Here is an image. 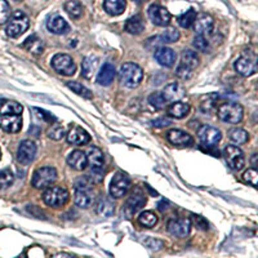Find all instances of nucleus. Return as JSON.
I'll list each match as a JSON object with an SVG mask.
<instances>
[{
    "mask_svg": "<svg viewBox=\"0 0 258 258\" xmlns=\"http://www.w3.org/2000/svg\"><path fill=\"white\" fill-rule=\"evenodd\" d=\"M142 79H144V71L137 63L126 62L121 64L119 70V80L123 87L129 89L137 88L138 85L141 84Z\"/></svg>",
    "mask_w": 258,
    "mask_h": 258,
    "instance_id": "1",
    "label": "nucleus"
},
{
    "mask_svg": "<svg viewBox=\"0 0 258 258\" xmlns=\"http://www.w3.org/2000/svg\"><path fill=\"white\" fill-rule=\"evenodd\" d=\"M94 199L96 195L92 188V183L87 179V177L78 179L75 183V204L79 208L87 209L93 204Z\"/></svg>",
    "mask_w": 258,
    "mask_h": 258,
    "instance_id": "2",
    "label": "nucleus"
},
{
    "mask_svg": "<svg viewBox=\"0 0 258 258\" xmlns=\"http://www.w3.org/2000/svg\"><path fill=\"white\" fill-rule=\"evenodd\" d=\"M198 66H199V57L197 52L191 49L183 50L181 56V63L176 70V75L179 79L188 80L194 75V71Z\"/></svg>",
    "mask_w": 258,
    "mask_h": 258,
    "instance_id": "3",
    "label": "nucleus"
},
{
    "mask_svg": "<svg viewBox=\"0 0 258 258\" xmlns=\"http://www.w3.org/2000/svg\"><path fill=\"white\" fill-rule=\"evenodd\" d=\"M70 194L66 188L59 186H50L43 192V202L50 208H62L69 203Z\"/></svg>",
    "mask_w": 258,
    "mask_h": 258,
    "instance_id": "4",
    "label": "nucleus"
},
{
    "mask_svg": "<svg viewBox=\"0 0 258 258\" xmlns=\"http://www.w3.org/2000/svg\"><path fill=\"white\" fill-rule=\"evenodd\" d=\"M30 21L29 17L25 15L24 12L21 11H17V12L13 13L8 20V25L6 27L7 35L9 38H18L20 35L25 34L29 29Z\"/></svg>",
    "mask_w": 258,
    "mask_h": 258,
    "instance_id": "5",
    "label": "nucleus"
},
{
    "mask_svg": "<svg viewBox=\"0 0 258 258\" xmlns=\"http://www.w3.org/2000/svg\"><path fill=\"white\" fill-rule=\"evenodd\" d=\"M218 117L225 123L238 124L243 120L244 110L241 105L236 102H226L218 107Z\"/></svg>",
    "mask_w": 258,
    "mask_h": 258,
    "instance_id": "6",
    "label": "nucleus"
},
{
    "mask_svg": "<svg viewBox=\"0 0 258 258\" xmlns=\"http://www.w3.org/2000/svg\"><path fill=\"white\" fill-rule=\"evenodd\" d=\"M57 181V170L52 167H43L35 170L32 176V186L39 190L48 188L53 186V183Z\"/></svg>",
    "mask_w": 258,
    "mask_h": 258,
    "instance_id": "7",
    "label": "nucleus"
},
{
    "mask_svg": "<svg viewBox=\"0 0 258 258\" xmlns=\"http://www.w3.org/2000/svg\"><path fill=\"white\" fill-rule=\"evenodd\" d=\"M52 68L57 74L63 75V77H71L77 71L75 62L73 61V58L69 54H64V53H58V54L53 57Z\"/></svg>",
    "mask_w": 258,
    "mask_h": 258,
    "instance_id": "8",
    "label": "nucleus"
},
{
    "mask_svg": "<svg viewBox=\"0 0 258 258\" xmlns=\"http://www.w3.org/2000/svg\"><path fill=\"white\" fill-rule=\"evenodd\" d=\"M145 204H146V197H145V194L142 192L140 188H136L132 192V195L129 197V199L125 202V204H124V214H125L128 218H131L133 214L137 213L138 211H141L145 207Z\"/></svg>",
    "mask_w": 258,
    "mask_h": 258,
    "instance_id": "9",
    "label": "nucleus"
},
{
    "mask_svg": "<svg viewBox=\"0 0 258 258\" xmlns=\"http://www.w3.org/2000/svg\"><path fill=\"white\" fill-rule=\"evenodd\" d=\"M131 188V178L124 173H116L110 183V194L115 199H120Z\"/></svg>",
    "mask_w": 258,
    "mask_h": 258,
    "instance_id": "10",
    "label": "nucleus"
},
{
    "mask_svg": "<svg viewBox=\"0 0 258 258\" xmlns=\"http://www.w3.org/2000/svg\"><path fill=\"white\" fill-rule=\"evenodd\" d=\"M147 15H149L150 21L155 26L159 27L168 26L170 24V20H172V16H170L169 11L167 8H164V7L158 6V4L150 6L149 11H147Z\"/></svg>",
    "mask_w": 258,
    "mask_h": 258,
    "instance_id": "11",
    "label": "nucleus"
},
{
    "mask_svg": "<svg viewBox=\"0 0 258 258\" xmlns=\"http://www.w3.org/2000/svg\"><path fill=\"white\" fill-rule=\"evenodd\" d=\"M235 70L238 71L243 77H250L253 74L257 73V58L255 54L253 53H248L244 54L240 58L236 59L235 62Z\"/></svg>",
    "mask_w": 258,
    "mask_h": 258,
    "instance_id": "12",
    "label": "nucleus"
},
{
    "mask_svg": "<svg viewBox=\"0 0 258 258\" xmlns=\"http://www.w3.org/2000/svg\"><path fill=\"white\" fill-rule=\"evenodd\" d=\"M36 145L34 141H30V140H25L20 144L17 150V160L20 164L22 165H29L30 163L34 161L36 156Z\"/></svg>",
    "mask_w": 258,
    "mask_h": 258,
    "instance_id": "13",
    "label": "nucleus"
},
{
    "mask_svg": "<svg viewBox=\"0 0 258 258\" xmlns=\"http://www.w3.org/2000/svg\"><path fill=\"white\" fill-rule=\"evenodd\" d=\"M223 154H225L226 161H227V164L231 169L240 170L245 164V158H244L243 151L238 146H232V145L226 146Z\"/></svg>",
    "mask_w": 258,
    "mask_h": 258,
    "instance_id": "14",
    "label": "nucleus"
},
{
    "mask_svg": "<svg viewBox=\"0 0 258 258\" xmlns=\"http://www.w3.org/2000/svg\"><path fill=\"white\" fill-rule=\"evenodd\" d=\"M167 230L176 238L183 239L190 234L191 221L187 218H173L168 222Z\"/></svg>",
    "mask_w": 258,
    "mask_h": 258,
    "instance_id": "15",
    "label": "nucleus"
},
{
    "mask_svg": "<svg viewBox=\"0 0 258 258\" xmlns=\"http://www.w3.org/2000/svg\"><path fill=\"white\" fill-rule=\"evenodd\" d=\"M198 137H199V140L202 141L203 145L213 147L216 146V145L220 144L221 138H222V133H221L220 129L214 128V126L204 125L199 129Z\"/></svg>",
    "mask_w": 258,
    "mask_h": 258,
    "instance_id": "16",
    "label": "nucleus"
},
{
    "mask_svg": "<svg viewBox=\"0 0 258 258\" xmlns=\"http://www.w3.org/2000/svg\"><path fill=\"white\" fill-rule=\"evenodd\" d=\"M167 140L169 144L177 147H190L194 145V138L182 129H172L167 133Z\"/></svg>",
    "mask_w": 258,
    "mask_h": 258,
    "instance_id": "17",
    "label": "nucleus"
},
{
    "mask_svg": "<svg viewBox=\"0 0 258 258\" xmlns=\"http://www.w3.org/2000/svg\"><path fill=\"white\" fill-rule=\"evenodd\" d=\"M194 29L198 35H202L204 38L209 36L213 32L214 20L209 15H199L194 21Z\"/></svg>",
    "mask_w": 258,
    "mask_h": 258,
    "instance_id": "18",
    "label": "nucleus"
},
{
    "mask_svg": "<svg viewBox=\"0 0 258 258\" xmlns=\"http://www.w3.org/2000/svg\"><path fill=\"white\" fill-rule=\"evenodd\" d=\"M0 128L7 133H18L22 128L21 115H0Z\"/></svg>",
    "mask_w": 258,
    "mask_h": 258,
    "instance_id": "19",
    "label": "nucleus"
},
{
    "mask_svg": "<svg viewBox=\"0 0 258 258\" xmlns=\"http://www.w3.org/2000/svg\"><path fill=\"white\" fill-rule=\"evenodd\" d=\"M68 142L75 146H84L91 142V136L82 126H73L68 133Z\"/></svg>",
    "mask_w": 258,
    "mask_h": 258,
    "instance_id": "20",
    "label": "nucleus"
},
{
    "mask_svg": "<svg viewBox=\"0 0 258 258\" xmlns=\"http://www.w3.org/2000/svg\"><path fill=\"white\" fill-rule=\"evenodd\" d=\"M47 27L50 32H53V34H57V35L66 34V32L70 30V27H69V24L66 22V20L58 15H53L48 18Z\"/></svg>",
    "mask_w": 258,
    "mask_h": 258,
    "instance_id": "21",
    "label": "nucleus"
},
{
    "mask_svg": "<svg viewBox=\"0 0 258 258\" xmlns=\"http://www.w3.org/2000/svg\"><path fill=\"white\" fill-rule=\"evenodd\" d=\"M155 59L164 68H172L176 62V52L167 47H159L155 50Z\"/></svg>",
    "mask_w": 258,
    "mask_h": 258,
    "instance_id": "22",
    "label": "nucleus"
},
{
    "mask_svg": "<svg viewBox=\"0 0 258 258\" xmlns=\"http://www.w3.org/2000/svg\"><path fill=\"white\" fill-rule=\"evenodd\" d=\"M68 164L75 170H84L88 167V160H87V154L83 153L82 150H75L68 156Z\"/></svg>",
    "mask_w": 258,
    "mask_h": 258,
    "instance_id": "23",
    "label": "nucleus"
},
{
    "mask_svg": "<svg viewBox=\"0 0 258 258\" xmlns=\"http://www.w3.org/2000/svg\"><path fill=\"white\" fill-rule=\"evenodd\" d=\"M87 160H88V165L92 168V170H100L105 164V156L98 147H92L89 150L87 154Z\"/></svg>",
    "mask_w": 258,
    "mask_h": 258,
    "instance_id": "24",
    "label": "nucleus"
},
{
    "mask_svg": "<svg viewBox=\"0 0 258 258\" xmlns=\"http://www.w3.org/2000/svg\"><path fill=\"white\" fill-rule=\"evenodd\" d=\"M190 105L186 102H182V101H177V102H173L172 105L168 107L167 114L169 115L170 117H174V119H183L188 115L190 112Z\"/></svg>",
    "mask_w": 258,
    "mask_h": 258,
    "instance_id": "25",
    "label": "nucleus"
},
{
    "mask_svg": "<svg viewBox=\"0 0 258 258\" xmlns=\"http://www.w3.org/2000/svg\"><path fill=\"white\" fill-rule=\"evenodd\" d=\"M163 93H164V96L167 97V100L169 102H177V101L182 100L185 97L186 92L178 83H170L165 87Z\"/></svg>",
    "mask_w": 258,
    "mask_h": 258,
    "instance_id": "26",
    "label": "nucleus"
},
{
    "mask_svg": "<svg viewBox=\"0 0 258 258\" xmlns=\"http://www.w3.org/2000/svg\"><path fill=\"white\" fill-rule=\"evenodd\" d=\"M115 79V68L111 63H105L101 68L100 73L97 75V83L100 85H107L111 84Z\"/></svg>",
    "mask_w": 258,
    "mask_h": 258,
    "instance_id": "27",
    "label": "nucleus"
},
{
    "mask_svg": "<svg viewBox=\"0 0 258 258\" xmlns=\"http://www.w3.org/2000/svg\"><path fill=\"white\" fill-rule=\"evenodd\" d=\"M115 212V204L111 198L101 197L97 202V213L103 217H111Z\"/></svg>",
    "mask_w": 258,
    "mask_h": 258,
    "instance_id": "28",
    "label": "nucleus"
},
{
    "mask_svg": "<svg viewBox=\"0 0 258 258\" xmlns=\"http://www.w3.org/2000/svg\"><path fill=\"white\" fill-rule=\"evenodd\" d=\"M24 48H26L30 53L35 56H40L41 53L44 52V43L38 35H31L25 40Z\"/></svg>",
    "mask_w": 258,
    "mask_h": 258,
    "instance_id": "29",
    "label": "nucleus"
},
{
    "mask_svg": "<svg viewBox=\"0 0 258 258\" xmlns=\"http://www.w3.org/2000/svg\"><path fill=\"white\" fill-rule=\"evenodd\" d=\"M124 30L132 35H138L145 30V22L142 20L141 16H133L129 20H126L125 25H124Z\"/></svg>",
    "mask_w": 258,
    "mask_h": 258,
    "instance_id": "30",
    "label": "nucleus"
},
{
    "mask_svg": "<svg viewBox=\"0 0 258 258\" xmlns=\"http://www.w3.org/2000/svg\"><path fill=\"white\" fill-rule=\"evenodd\" d=\"M125 0H105L103 2V9L110 16H120L125 11Z\"/></svg>",
    "mask_w": 258,
    "mask_h": 258,
    "instance_id": "31",
    "label": "nucleus"
},
{
    "mask_svg": "<svg viewBox=\"0 0 258 258\" xmlns=\"http://www.w3.org/2000/svg\"><path fill=\"white\" fill-rule=\"evenodd\" d=\"M21 103L11 100H0V115H21L22 114Z\"/></svg>",
    "mask_w": 258,
    "mask_h": 258,
    "instance_id": "32",
    "label": "nucleus"
},
{
    "mask_svg": "<svg viewBox=\"0 0 258 258\" xmlns=\"http://www.w3.org/2000/svg\"><path fill=\"white\" fill-rule=\"evenodd\" d=\"M98 68V59L94 57H87L82 63V75L85 79H91Z\"/></svg>",
    "mask_w": 258,
    "mask_h": 258,
    "instance_id": "33",
    "label": "nucleus"
},
{
    "mask_svg": "<svg viewBox=\"0 0 258 258\" xmlns=\"http://www.w3.org/2000/svg\"><path fill=\"white\" fill-rule=\"evenodd\" d=\"M179 36H181L179 35V31L176 27H167V29L158 36V39L161 44H170V43H176L179 39Z\"/></svg>",
    "mask_w": 258,
    "mask_h": 258,
    "instance_id": "34",
    "label": "nucleus"
},
{
    "mask_svg": "<svg viewBox=\"0 0 258 258\" xmlns=\"http://www.w3.org/2000/svg\"><path fill=\"white\" fill-rule=\"evenodd\" d=\"M149 103L153 106L154 109L163 110L167 107L168 103H169V101L167 100V97L164 96V93H163V92H154V93L150 94Z\"/></svg>",
    "mask_w": 258,
    "mask_h": 258,
    "instance_id": "35",
    "label": "nucleus"
},
{
    "mask_svg": "<svg viewBox=\"0 0 258 258\" xmlns=\"http://www.w3.org/2000/svg\"><path fill=\"white\" fill-rule=\"evenodd\" d=\"M64 11L74 20H78L83 16V6L78 0H69L68 3L64 4Z\"/></svg>",
    "mask_w": 258,
    "mask_h": 258,
    "instance_id": "36",
    "label": "nucleus"
},
{
    "mask_svg": "<svg viewBox=\"0 0 258 258\" xmlns=\"http://www.w3.org/2000/svg\"><path fill=\"white\" fill-rule=\"evenodd\" d=\"M138 222L141 223L144 227L151 229L158 223V216L153 211H145L138 216Z\"/></svg>",
    "mask_w": 258,
    "mask_h": 258,
    "instance_id": "37",
    "label": "nucleus"
},
{
    "mask_svg": "<svg viewBox=\"0 0 258 258\" xmlns=\"http://www.w3.org/2000/svg\"><path fill=\"white\" fill-rule=\"evenodd\" d=\"M229 137L234 144L236 145H244L249 140V135L244 131L243 128H234L230 131Z\"/></svg>",
    "mask_w": 258,
    "mask_h": 258,
    "instance_id": "38",
    "label": "nucleus"
},
{
    "mask_svg": "<svg viewBox=\"0 0 258 258\" xmlns=\"http://www.w3.org/2000/svg\"><path fill=\"white\" fill-rule=\"evenodd\" d=\"M66 85H68L69 88H70L71 91L74 92V93L79 94V96L83 97V98L91 100L92 97H93L92 92L89 91L88 88H85L84 85L80 84V83H78V82H68V83H66Z\"/></svg>",
    "mask_w": 258,
    "mask_h": 258,
    "instance_id": "39",
    "label": "nucleus"
},
{
    "mask_svg": "<svg viewBox=\"0 0 258 258\" xmlns=\"http://www.w3.org/2000/svg\"><path fill=\"white\" fill-rule=\"evenodd\" d=\"M197 18V13L194 9H188L187 12L182 13L181 16L178 17V25L183 29H188L194 25V21Z\"/></svg>",
    "mask_w": 258,
    "mask_h": 258,
    "instance_id": "40",
    "label": "nucleus"
},
{
    "mask_svg": "<svg viewBox=\"0 0 258 258\" xmlns=\"http://www.w3.org/2000/svg\"><path fill=\"white\" fill-rule=\"evenodd\" d=\"M13 181H15V176L11 170H0V191L11 187L13 185Z\"/></svg>",
    "mask_w": 258,
    "mask_h": 258,
    "instance_id": "41",
    "label": "nucleus"
},
{
    "mask_svg": "<svg viewBox=\"0 0 258 258\" xmlns=\"http://www.w3.org/2000/svg\"><path fill=\"white\" fill-rule=\"evenodd\" d=\"M218 101V97L216 94H209L202 101V110L204 112H212L216 107V103Z\"/></svg>",
    "mask_w": 258,
    "mask_h": 258,
    "instance_id": "42",
    "label": "nucleus"
},
{
    "mask_svg": "<svg viewBox=\"0 0 258 258\" xmlns=\"http://www.w3.org/2000/svg\"><path fill=\"white\" fill-rule=\"evenodd\" d=\"M32 114L35 115V117L39 119V120L47 121V123H54V121H56V117L53 116V115L50 114L49 111H47V110L34 107V109H32Z\"/></svg>",
    "mask_w": 258,
    "mask_h": 258,
    "instance_id": "43",
    "label": "nucleus"
},
{
    "mask_svg": "<svg viewBox=\"0 0 258 258\" xmlns=\"http://www.w3.org/2000/svg\"><path fill=\"white\" fill-rule=\"evenodd\" d=\"M11 17V7L7 0H0V25L6 24Z\"/></svg>",
    "mask_w": 258,
    "mask_h": 258,
    "instance_id": "44",
    "label": "nucleus"
},
{
    "mask_svg": "<svg viewBox=\"0 0 258 258\" xmlns=\"http://www.w3.org/2000/svg\"><path fill=\"white\" fill-rule=\"evenodd\" d=\"M243 179L246 182V183H249V185H252L253 187H257L258 185V173L257 170L254 169V168H252V169H248L245 170L243 173Z\"/></svg>",
    "mask_w": 258,
    "mask_h": 258,
    "instance_id": "45",
    "label": "nucleus"
},
{
    "mask_svg": "<svg viewBox=\"0 0 258 258\" xmlns=\"http://www.w3.org/2000/svg\"><path fill=\"white\" fill-rule=\"evenodd\" d=\"M64 135H66V132H64L62 125H54L48 131V137L53 140V141H59V140L64 137Z\"/></svg>",
    "mask_w": 258,
    "mask_h": 258,
    "instance_id": "46",
    "label": "nucleus"
},
{
    "mask_svg": "<svg viewBox=\"0 0 258 258\" xmlns=\"http://www.w3.org/2000/svg\"><path fill=\"white\" fill-rule=\"evenodd\" d=\"M191 221H192V223L195 225V227L202 230V231H207V230L209 229L208 221L204 217H202V216H199V214H192V216H191Z\"/></svg>",
    "mask_w": 258,
    "mask_h": 258,
    "instance_id": "47",
    "label": "nucleus"
},
{
    "mask_svg": "<svg viewBox=\"0 0 258 258\" xmlns=\"http://www.w3.org/2000/svg\"><path fill=\"white\" fill-rule=\"evenodd\" d=\"M192 45L197 50H200V52H207V49H208L209 47V43L208 40H207V38H204V36L202 35H198L195 36V39H194Z\"/></svg>",
    "mask_w": 258,
    "mask_h": 258,
    "instance_id": "48",
    "label": "nucleus"
},
{
    "mask_svg": "<svg viewBox=\"0 0 258 258\" xmlns=\"http://www.w3.org/2000/svg\"><path fill=\"white\" fill-rule=\"evenodd\" d=\"M144 244L147 246V248H150L151 250H159L163 248V245H164V243L161 240H159V239H155V238H146L144 240Z\"/></svg>",
    "mask_w": 258,
    "mask_h": 258,
    "instance_id": "49",
    "label": "nucleus"
},
{
    "mask_svg": "<svg viewBox=\"0 0 258 258\" xmlns=\"http://www.w3.org/2000/svg\"><path fill=\"white\" fill-rule=\"evenodd\" d=\"M153 125L156 126V128H165V126L170 125V120H168V119H156L155 121H153Z\"/></svg>",
    "mask_w": 258,
    "mask_h": 258,
    "instance_id": "50",
    "label": "nucleus"
},
{
    "mask_svg": "<svg viewBox=\"0 0 258 258\" xmlns=\"http://www.w3.org/2000/svg\"><path fill=\"white\" fill-rule=\"evenodd\" d=\"M52 258H77L75 255H71L69 253H57V254L53 255Z\"/></svg>",
    "mask_w": 258,
    "mask_h": 258,
    "instance_id": "51",
    "label": "nucleus"
},
{
    "mask_svg": "<svg viewBox=\"0 0 258 258\" xmlns=\"http://www.w3.org/2000/svg\"><path fill=\"white\" fill-rule=\"evenodd\" d=\"M252 164L254 165V169H255V164H257V155H253V158H252Z\"/></svg>",
    "mask_w": 258,
    "mask_h": 258,
    "instance_id": "52",
    "label": "nucleus"
},
{
    "mask_svg": "<svg viewBox=\"0 0 258 258\" xmlns=\"http://www.w3.org/2000/svg\"><path fill=\"white\" fill-rule=\"evenodd\" d=\"M17 258H26V255H25V254H22V255H18Z\"/></svg>",
    "mask_w": 258,
    "mask_h": 258,
    "instance_id": "53",
    "label": "nucleus"
},
{
    "mask_svg": "<svg viewBox=\"0 0 258 258\" xmlns=\"http://www.w3.org/2000/svg\"><path fill=\"white\" fill-rule=\"evenodd\" d=\"M135 2H137V3H142V2H145V0H135Z\"/></svg>",
    "mask_w": 258,
    "mask_h": 258,
    "instance_id": "54",
    "label": "nucleus"
},
{
    "mask_svg": "<svg viewBox=\"0 0 258 258\" xmlns=\"http://www.w3.org/2000/svg\"><path fill=\"white\" fill-rule=\"evenodd\" d=\"M15 2H22V0H15Z\"/></svg>",
    "mask_w": 258,
    "mask_h": 258,
    "instance_id": "55",
    "label": "nucleus"
},
{
    "mask_svg": "<svg viewBox=\"0 0 258 258\" xmlns=\"http://www.w3.org/2000/svg\"><path fill=\"white\" fill-rule=\"evenodd\" d=\"M0 158H2V151H0Z\"/></svg>",
    "mask_w": 258,
    "mask_h": 258,
    "instance_id": "56",
    "label": "nucleus"
}]
</instances>
